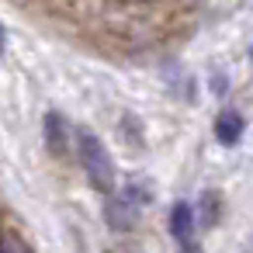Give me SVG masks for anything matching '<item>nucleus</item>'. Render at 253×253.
I'll list each match as a JSON object with an SVG mask.
<instances>
[{
  "label": "nucleus",
  "mask_w": 253,
  "mask_h": 253,
  "mask_svg": "<svg viewBox=\"0 0 253 253\" xmlns=\"http://www.w3.org/2000/svg\"><path fill=\"white\" fill-rule=\"evenodd\" d=\"M45 146L52 156H66L70 153V125L59 111H49L45 115Z\"/></svg>",
  "instance_id": "nucleus-3"
},
{
  "label": "nucleus",
  "mask_w": 253,
  "mask_h": 253,
  "mask_svg": "<svg viewBox=\"0 0 253 253\" xmlns=\"http://www.w3.org/2000/svg\"><path fill=\"white\" fill-rule=\"evenodd\" d=\"M0 253H28V246L18 236H4V239H0Z\"/></svg>",
  "instance_id": "nucleus-7"
},
{
  "label": "nucleus",
  "mask_w": 253,
  "mask_h": 253,
  "mask_svg": "<svg viewBox=\"0 0 253 253\" xmlns=\"http://www.w3.org/2000/svg\"><path fill=\"white\" fill-rule=\"evenodd\" d=\"M184 253H198V250H194V246H191V243H187V246H184Z\"/></svg>",
  "instance_id": "nucleus-9"
},
{
  "label": "nucleus",
  "mask_w": 253,
  "mask_h": 253,
  "mask_svg": "<svg viewBox=\"0 0 253 253\" xmlns=\"http://www.w3.org/2000/svg\"><path fill=\"white\" fill-rule=\"evenodd\" d=\"M243 128H246V122H243V115H239L236 108L218 111V118H215V139H218L222 146H236V142L243 139Z\"/></svg>",
  "instance_id": "nucleus-4"
},
{
  "label": "nucleus",
  "mask_w": 253,
  "mask_h": 253,
  "mask_svg": "<svg viewBox=\"0 0 253 253\" xmlns=\"http://www.w3.org/2000/svg\"><path fill=\"white\" fill-rule=\"evenodd\" d=\"M198 222L205 225V229H211L215 222H218V194L215 191H205L201 198H198ZM194 222V225H198Z\"/></svg>",
  "instance_id": "nucleus-6"
},
{
  "label": "nucleus",
  "mask_w": 253,
  "mask_h": 253,
  "mask_svg": "<svg viewBox=\"0 0 253 253\" xmlns=\"http://www.w3.org/2000/svg\"><path fill=\"white\" fill-rule=\"evenodd\" d=\"M77 146H80V163H84V173L87 180L101 191V194H111L115 191V163H111V153L104 149V142L94 135V132H80L77 135Z\"/></svg>",
  "instance_id": "nucleus-1"
},
{
  "label": "nucleus",
  "mask_w": 253,
  "mask_h": 253,
  "mask_svg": "<svg viewBox=\"0 0 253 253\" xmlns=\"http://www.w3.org/2000/svg\"><path fill=\"white\" fill-rule=\"evenodd\" d=\"M108 225L111 229H118V232H128L132 225H135V218H139V208L122 194V191H111L108 194Z\"/></svg>",
  "instance_id": "nucleus-2"
},
{
  "label": "nucleus",
  "mask_w": 253,
  "mask_h": 253,
  "mask_svg": "<svg viewBox=\"0 0 253 253\" xmlns=\"http://www.w3.org/2000/svg\"><path fill=\"white\" fill-rule=\"evenodd\" d=\"M4 49H7V35H4V28H0V56H4Z\"/></svg>",
  "instance_id": "nucleus-8"
},
{
  "label": "nucleus",
  "mask_w": 253,
  "mask_h": 253,
  "mask_svg": "<svg viewBox=\"0 0 253 253\" xmlns=\"http://www.w3.org/2000/svg\"><path fill=\"white\" fill-rule=\"evenodd\" d=\"M167 229H170V236L177 239V243H191V236H194V208L187 205V201H177L173 208H170V222H167Z\"/></svg>",
  "instance_id": "nucleus-5"
}]
</instances>
